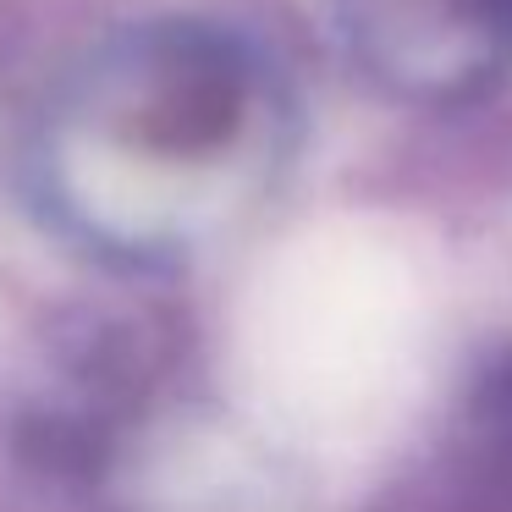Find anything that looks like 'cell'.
I'll use <instances>...</instances> for the list:
<instances>
[{
	"label": "cell",
	"mask_w": 512,
	"mask_h": 512,
	"mask_svg": "<svg viewBox=\"0 0 512 512\" xmlns=\"http://www.w3.org/2000/svg\"><path fill=\"white\" fill-rule=\"evenodd\" d=\"M336 34L408 105H474L512 72V0H336Z\"/></svg>",
	"instance_id": "cell-2"
},
{
	"label": "cell",
	"mask_w": 512,
	"mask_h": 512,
	"mask_svg": "<svg viewBox=\"0 0 512 512\" xmlns=\"http://www.w3.org/2000/svg\"><path fill=\"white\" fill-rule=\"evenodd\" d=\"M287 89L215 23H133L94 45L34 133L45 215L116 265H177L221 243L276 188Z\"/></svg>",
	"instance_id": "cell-1"
}]
</instances>
